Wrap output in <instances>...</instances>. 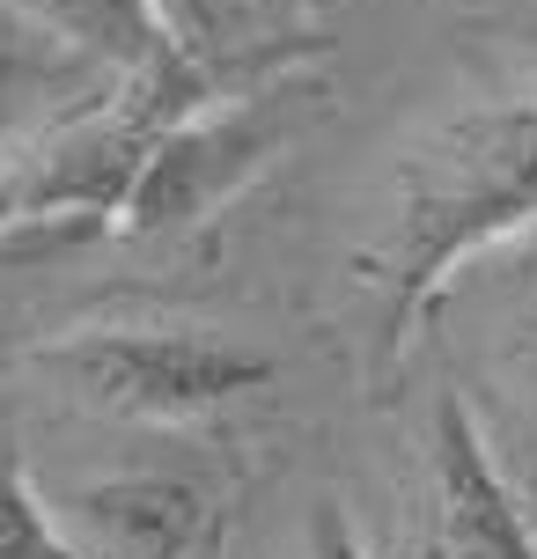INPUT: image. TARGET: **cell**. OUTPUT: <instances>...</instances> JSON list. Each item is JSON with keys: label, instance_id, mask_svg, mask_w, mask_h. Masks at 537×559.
<instances>
[{"label": "cell", "instance_id": "obj_1", "mask_svg": "<svg viewBox=\"0 0 537 559\" xmlns=\"http://www.w3.org/2000/svg\"><path fill=\"white\" fill-rule=\"evenodd\" d=\"M537 228V104H464L397 147L383 222L361 251L375 376H397L456 273Z\"/></svg>", "mask_w": 537, "mask_h": 559}, {"label": "cell", "instance_id": "obj_2", "mask_svg": "<svg viewBox=\"0 0 537 559\" xmlns=\"http://www.w3.org/2000/svg\"><path fill=\"white\" fill-rule=\"evenodd\" d=\"M206 88H147L111 82L45 126L15 163L0 169V258H45L88 236L126 228V199L141 185L155 133Z\"/></svg>", "mask_w": 537, "mask_h": 559}, {"label": "cell", "instance_id": "obj_3", "mask_svg": "<svg viewBox=\"0 0 537 559\" xmlns=\"http://www.w3.org/2000/svg\"><path fill=\"white\" fill-rule=\"evenodd\" d=\"M324 118H332V82L317 67H295V74H273L251 88H214V96L184 104L147 147L141 185L126 199V236L206 228Z\"/></svg>", "mask_w": 537, "mask_h": 559}, {"label": "cell", "instance_id": "obj_4", "mask_svg": "<svg viewBox=\"0 0 537 559\" xmlns=\"http://www.w3.org/2000/svg\"><path fill=\"white\" fill-rule=\"evenodd\" d=\"M37 368L59 376L88 413L147 427H192L273 383V354L206 324H88L37 346Z\"/></svg>", "mask_w": 537, "mask_h": 559}, {"label": "cell", "instance_id": "obj_5", "mask_svg": "<svg viewBox=\"0 0 537 559\" xmlns=\"http://www.w3.org/2000/svg\"><path fill=\"white\" fill-rule=\"evenodd\" d=\"M52 523L82 559H228L236 493L199 472H111L67 486Z\"/></svg>", "mask_w": 537, "mask_h": 559}, {"label": "cell", "instance_id": "obj_6", "mask_svg": "<svg viewBox=\"0 0 537 559\" xmlns=\"http://www.w3.org/2000/svg\"><path fill=\"white\" fill-rule=\"evenodd\" d=\"M199 88H251L332 52L346 0H155Z\"/></svg>", "mask_w": 537, "mask_h": 559}, {"label": "cell", "instance_id": "obj_7", "mask_svg": "<svg viewBox=\"0 0 537 559\" xmlns=\"http://www.w3.org/2000/svg\"><path fill=\"white\" fill-rule=\"evenodd\" d=\"M427 493H434V559H537L515 493L501 486L472 413L442 397L427 435Z\"/></svg>", "mask_w": 537, "mask_h": 559}, {"label": "cell", "instance_id": "obj_8", "mask_svg": "<svg viewBox=\"0 0 537 559\" xmlns=\"http://www.w3.org/2000/svg\"><path fill=\"white\" fill-rule=\"evenodd\" d=\"M111 82L118 74H104L88 52H74L45 23H29L15 0H0V169L15 163L45 126H59L74 104L104 96Z\"/></svg>", "mask_w": 537, "mask_h": 559}, {"label": "cell", "instance_id": "obj_9", "mask_svg": "<svg viewBox=\"0 0 537 559\" xmlns=\"http://www.w3.org/2000/svg\"><path fill=\"white\" fill-rule=\"evenodd\" d=\"M29 23H45L52 37H67L74 52H88L104 74L118 82H147V88H199L192 67L177 59L163 8L155 0H15ZM214 96V88H206Z\"/></svg>", "mask_w": 537, "mask_h": 559}, {"label": "cell", "instance_id": "obj_10", "mask_svg": "<svg viewBox=\"0 0 537 559\" xmlns=\"http://www.w3.org/2000/svg\"><path fill=\"white\" fill-rule=\"evenodd\" d=\"M0 559H82L67 537H59L52 508L29 493L15 449H0Z\"/></svg>", "mask_w": 537, "mask_h": 559}, {"label": "cell", "instance_id": "obj_11", "mask_svg": "<svg viewBox=\"0 0 537 559\" xmlns=\"http://www.w3.org/2000/svg\"><path fill=\"white\" fill-rule=\"evenodd\" d=\"M302 559H368L361 537H354V523L339 515V501H317L310 537H302Z\"/></svg>", "mask_w": 537, "mask_h": 559}, {"label": "cell", "instance_id": "obj_12", "mask_svg": "<svg viewBox=\"0 0 537 559\" xmlns=\"http://www.w3.org/2000/svg\"><path fill=\"white\" fill-rule=\"evenodd\" d=\"M515 368H523V383L537 397V287H530V302H523V324H515Z\"/></svg>", "mask_w": 537, "mask_h": 559}]
</instances>
